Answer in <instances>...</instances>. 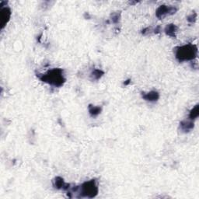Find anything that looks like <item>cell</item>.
I'll return each mask as SVG.
<instances>
[{
  "mask_svg": "<svg viewBox=\"0 0 199 199\" xmlns=\"http://www.w3.org/2000/svg\"><path fill=\"white\" fill-rule=\"evenodd\" d=\"M41 80L54 87H61L66 81L63 76V71L60 68H53L40 76Z\"/></svg>",
  "mask_w": 199,
  "mask_h": 199,
  "instance_id": "6da1fadb",
  "label": "cell"
},
{
  "mask_svg": "<svg viewBox=\"0 0 199 199\" xmlns=\"http://www.w3.org/2000/svg\"><path fill=\"white\" fill-rule=\"evenodd\" d=\"M198 55V48L194 44H186V45L178 47L176 51V58L180 62L190 61L195 59Z\"/></svg>",
  "mask_w": 199,
  "mask_h": 199,
  "instance_id": "7a4b0ae2",
  "label": "cell"
},
{
  "mask_svg": "<svg viewBox=\"0 0 199 199\" xmlns=\"http://www.w3.org/2000/svg\"><path fill=\"white\" fill-rule=\"evenodd\" d=\"M80 192L82 196L87 198H91L96 196L98 193V187L94 180L84 183L81 187Z\"/></svg>",
  "mask_w": 199,
  "mask_h": 199,
  "instance_id": "3957f363",
  "label": "cell"
},
{
  "mask_svg": "<svg viewBox=\"0 0 199 199\" xmlns=\"http://www.w3.org/2000/svg\"><path fill=\"white\" fill-rule=\"evenodd\" d=\"M177 11V9L173 6H160V7L157 9V17L158 18L163 19L165 17L169 15H172V14L175 13Z\"/></svg>",
  "mask_w": 199,
  "mask_h": 199,
  "instance_id": "277c9868",
  "label": "cell"
},
{
  "mask_svg": "<svg viewBox=\"0 0 199 199\" xmlns=\"http://www.w3.org/2000/svg\"><path fill=\"white\" fill-rule=\"evenodd\" d=\"M0 16H1V25L2 28L4 27L6 25V23H8V21L9 20L11 16V12L9 8L5 7L2 8L0 11Z\"/></svg>",
  "mask_w": 199,
  "mask_h": 199,
  "instance_id": "5b68a950",
  "label": "cell"
},
{
  "mask_svg": "<svg viewBox=\"0 0 199 199\" xmlns=\"http://www.w3.org/2000/svg\"><path fill=\"white\" fill-rule=\"evenodd\" d=\"M142 97L144 98L146 100H148V101H157V100L160 97V95H159L158 92L157 91H151L149 93H143L142 94Z\"/></svg>",
  "mask_w": 199,
  "mask_h": 199,
  "instance_id": "8992f818",
  "label": "cell"
},
{
  "mask_svg": "<svg viewBox=\"0 0 199 199\" xmlns=\"http://www.w3.org/2000/svg\"><path fill=\"white\" fill-rule=\"evenodd\" d=\"M177 27L174 24H169L165 28V32H166L167 34L169 35V36L173 37H176L175 33L177 32Z\"/></svg>",
  "mask_w": 199,
  "mask_h": 199,
  "instance_id": "52a82bcc",
  "label": "cell"
},
{
  "mask_svg": "<svg viewBox=\"0 0 199 199\" xmlns=\"http://www.w3.org/2000/svg\"><path fill=\"white\" fill-rule=\"evenodd\" d=\"M181 128L183 131L189 132L194 128V123L188 121H183L181 122Z\"/></svg>",
  "mask_w": 199,
  "mask_h": 199,
  "instance_id": "ba28073f",
  "label": "cell"
},
{
  "mask_svg": "<svg viewBox=\"0 0 199 199\" xmlns=\"http://www.w3.org/2000/svg\"><path fill=\"white\" fill-rule=\"evenodd\" d=\"M55 187H57L58 189H66L68 188L67 186H68V184H66V183L64 182L63 179L62 177H58L55 178Z\"/></svg>",
  "mask_w": 199,
  "mask_h": 199,
  "instance_id": "9c48e42d",
  "label": "cell"
},
{
  "mask_svg": "<svg viewBox=\"0 0 199 199\" xmlns=\"http://www.w3.org/2000/svg\"><path fill=\"white\" fill-rule=\"evenodd\" d=\"M198 114H199V106L198 104L195 105V107H193V109H192L191 111L190 114H189V118L191 120H195L196 119L197 117H198Z\"/></svg>",
  "mask_w": 199,
  "mask_h": 199,
  "instance_id": "30bf717a",
  "label": "cell"
},
{
  "mask_svg": "<svg viewBox=\"0 0 199 199\" xmlns=\"http://www.w3.org/2000/svg\"><path fill=\"white\" fill-rule=\"evenodd\" d=\"M89 111H90V114H91V116L95 117V116H97L100 114V111H101V108L100 107H95L90 105V107H89Z\"/></svg>",
  "mask_w": 199,
  "mask_h": 199,
  "instance_id": "8fae6325",
  "label": "cell"
},
{
  "mask_svg": "<svg viewBox=\"0 0 199 199\" xmlns=\"http://www.w3.org/2000/svg\"><path fill=\"white\" fill-rule=\"evenodd\" d=\"M92 75H93V76L95 78V79H100V78L102 76H103V72L101 71V70L96 69V70H94V71L93 72Z\"/></svg>",
  "mask_w": 199,
  "mask_h": 199,
  "instance_id": "7c38bea8",
  "label": "cell"
},
{
  "mask_svg": "<svg viewBox=\"0 0 199 199\" xmlns=\"http://www.w3.org/2000/svg\"><path fill=\"white\" fill-rule=\"evenodd\" d=\"M196 18H197V14L195 12V13L192 14V15L189 16V17H187V20H188L189 22H191V23H193V22H195V20H196Z\"/></svg>",
  "mask_w": 199,
  "mask_h": 199,
  "instance_id": "4fadbf2b",
  "label": "cell"
}]
</instances>
